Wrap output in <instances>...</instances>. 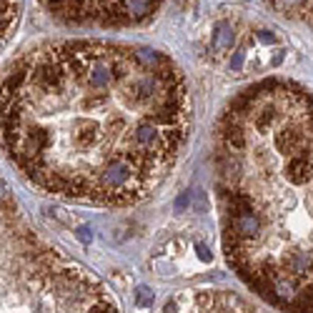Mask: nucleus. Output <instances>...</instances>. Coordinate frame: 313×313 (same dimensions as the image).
<instances>
[{
	"label": "nucleus",
	"instance_id": "39448f33",
	"mask_svg": "<svg viewBox=\"0 0 313 313\" xmlns=\"http://www.w3.org/2000/svg\"><path fill=\"white\" fill-rule=\"evenodd\" d=\"M20 5H23V0H0V50L5 48L10 33L18 25Z\"/></svg>",
	"mask_w": 313,
	"mask_h": 313
},
{
	"label": "nucleus",
	"instance_id": "7ed1b4c3",
	"mask_svg": "<svg viewBox=\"0 0 313 313\" xmlns=\"http://www.w3.org/2000/svg\"><path fill=\"white\" fill-rule=\"evenodd\" d=\"M0 313H118L108 288L43 243L0 176Z\"/></svg>",
	"mask_w": 313,
	"mask_h": 313
},
{
	"label": "nucleus",
	"instance_id": "423d86ee",
	"mask_svg": "<svg viewBox=\"0 0 313 313\" xmlns=\"http://www.w3.org/2000/svg\"><path fill=\"white\" fill-rule=\"evenodd\" d=\"M231 43V35H228V25H218V33H216V48H226Z\"/></svg>",
	"mask_w": 313,
	"mask_h": 313
},
{
	"label": "nucleus",
	"instance_id": "f257e3e1",
	"mask_svg": "<svg viewBox=\"0 0 313 313\" xmlns=\"http://www.w3.org/2000/svg\"><path fill=\"white\" fill-rule=\"evenodd\" d=\"M191 98L163 53L108 40H58L23 53L0 85V140L43 191L128 206L181 158Z\"/></svg>",
	"mask_w": 313,
	"mask_h": 313
},
{
	"label": "nucleus",
	"instance_id": "0eeeda50",
	"mask_svg": "<svg viewBox=\"0 0 313 313\" xmlns=\"http://www.w3.org/2000/svg\"><path fill=\"white\" fill-rule=\"evenodd\" d=\"M138 306H153V293L148 288H138Z\"/></svg>",
	"mask_w": 313,
	"mask_h": 313
},
{
	"label": "nucleus",
	"instance_id": "20e7f679",
	"mask_svg": "<svg viewBox=\"0 0 313 313\" xmlns=\"http://www.w3.org/2000/svg\"><path fill=\"white\" fill-rule=\"evenodd\" d=\"M163 0H43L60 20L95 28H130L153 18Z\"/></svg>",
	"mask_w": 313,
	"mask_h": 313
},
{
	"label": "nucleus",
	"instance_id": "f03ea898",
	"mask_svg": "<svg viewBox=\"0 0 313 313\" xmlns=\"http://www.w3.org/2000/svg\"><path fill=\"white\" fill-rule=\"evenodd\" d=\"M216 168L231 266L283 313H313V98L288 80L243 90Z\"/></svg>",
	"mask_w": 313,
	"mask_h": 313
}]
</instances>
